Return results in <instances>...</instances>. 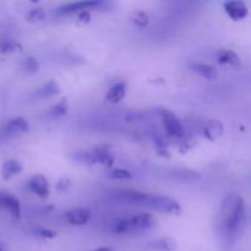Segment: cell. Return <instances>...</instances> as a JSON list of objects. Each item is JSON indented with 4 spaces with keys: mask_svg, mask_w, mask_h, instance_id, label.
<instances>
[{
    "mask_svg": "<svg viewBox=\"0 0 251 251\" xmlns=\"http://www.w3.org/2000/svg\"><path fill=\"white\" fill-rule=\"evenodd\" d=\"M245 202L238 194H228L221 202L218 229L223 244L232 247L242 235L245 226Z\"/></svg>",
    "mask_w": 251,
    "mask_h": 251,
    "instance_id": "6da1fadb",
    "label": "cell"
},
{
    "mask_svg": "<svg viewBox=\"0 0 251 251\" xmlns=\"http://www.w3.org/2000/svg\"><path fill=\"white\" fill-rule=\"evenodd\" d=\"M156 218L147 212L136 213L130 217L122 218L113 226L112 232L118 235L135 234V233H144L152 229L156 226Z\"/></svg>",
    "mask_w": 251,
    "mask_h": 251,
    "instance_id": "7a4b0ae2",
    "label": "cell"
},
{
    "mask_svg": "<svg viewBox=\"0 0 251 251\" xmlns=\"http://www.w3.org/2000/svg\"><path fill=\"white\" fill-rule=\"evenodd\" d=\"M142 207L150 211L158 213H166V215L178 216L183 212L181 205L171 196L159 195V194L147 193L146 200H145Z\"/></svg>",
    "mask_w": 251,
    "mask_h": 251,
    "instance_id": "3957f363",
    "label": "cell"
},
{
    "mask_svg": "<svg viewBox=\"0 0 251 251\" xmlns=\"http://www.w3.org/2000/svg\"><path fill=\"white\" fill-rule=\"evenodd\" d=\"M147 193L137 190H130V189H119V190L110 191L109 198L112 200L117 201L119 203H124V205H132L142 207L145 200H146Z\"/></svg>",
    "mask_w": 251,
    "mask_h": 251,
    "instance_id": "277c9868",
    "label": "cell"
},
{
    "mask_svg": "<svg viewBox=\"0 0 251 251\" xmlns=\"http://www.w3.org/2000/svg\"><path fill=\"white\" fill-rule=\"evenodd\" d=\"M159 115H161L162 122H163L164 129H166L167 134L169 136L180 137V139L184 137L185 129H184L183 124L178 119V117L172 110L167 109V108H162V109H159Z\"/></svg>",
    "mask_w": 251,
    "mask_h": 251,
    "instance_id": "5b68a950",
    "label": "cell"
},
{
    "mask_svg": "<svg viewBox=\"0 0 251 251\" xmlns=\"http://www.w3.org/2000/svg\"><path fill=\"white\" fill-rule=\"evenodd\" d=\"M103 2L98 1V0H88V1H76L70 2V4L61 5L60 7L56 9V14L59 16H69V15L80 14V12L86 11V10H92L96 7L102 6Z\"/></svg>",
    "mask_w": 251,
    "mask_h": 251,
    "instance_id": "8992f818",
    "label": "cell"
},
{
    "mask_svg": "<svg viewBox=\"0 0 251 251\" xmlns=\"http://www.w3.org/2000/svg\"><path fill=\"white\" fill-rule=\"evenodd\" d=\"M29 191L41 199H47L49 196V183L47 178L42 174H36L27 183Z\"/></svg>",
    "mask_w": 251,
    "mask_h": 251,
    "instance_id": "52a82bcc",
    "label": "cell"
},
{
    "mask_svg": "<svg viewBox=\"0 0 251 251\" xmlns=\"http://www.w3.org/2000/svg\"><path fill=\"white\" fill-rule=\"evenodd\" d=\"M223 7L228 16L234 21H242V20L247 19V16L249 15V9L244 1L232 0V1L225 2Z\"/></svg>",
    "mask_w": 251,
    "mask_h": 251,
    "instance_id": "ba28073f",
    "label": "cell"
},
{
    "mask_svg": "<svg viewBox=\"0 0 251 251\" xmlns=\"http://www.w3.org/2000/svg\"><path fill=\"white\" fill-rule=\"evenodd\" d=\"M65 218L71 226H85L90 222L91 211L87 207H75L66 212Z\"/></svg>",
    "mask_w": 251,
    "mask_h": 251,
    "instance_id": "9c48e42d",
    "label": "cell"
},
{
    "mask_svg": "<svg viewBox=\"0 0 251 251\" xmlns=\"http://www.w3.org/2000/svg\"><path fill=\"white\" fill-rule=\"evenodd\" d=\"M93 154H95L96 159H97V163L102 164V166L104 167H108V168H110V167L114 164V154H113L112 150H110L109 145L107 144H100V145H97V146H95V149H93Z\"/></svg>",
    "mask_w": 251,
    "mask_h": 251,
    "instance_id": "30bf717a",
    "label": "cell"
},
{
    "mask_svg": "<svg viewBox=\"0 0 251 251\" xmlns=\"http://www.w3.org/2000/svg\"><path fill=\"white\" fill-rule=\"evenodd\" d=\"M0 206L6 208L10 215L16 218V220L21 217V205H20V201L14 195H10V194L6 193L0 194Z\"/></svg>",
    "mask_w": 251,
    "mask_h": 251,
    "instance_id": "8fae6325",
    "label": "cell"
},
{
    "mask_svg": "<svg viewBox=\"0 0 251 251\" xmlns=\"http://www.w3.org/2000/svg\"><path fill=\"white\" fill-rule=\"evenodd\" d=\"M146 248L154 251H176L178 249V242L172 237H162L147 243Z\"/></svg>",
    "mask_w": 251,
    "mask_h": 251,
    "instance_id": "7c38bea8",
    "label": "cell"
},
{
    "mask_svg": "<svg viewBox=\"0 0 251 251\" xmlns=\"http://www.w3.org/2000/svg\"><path fill=\"white\" fill-rule=\"evenodd\" d=\"M225 131V127L223 124L217 119L208 120L202 127V135L210 141H215L218 137H221Z\"/></svg>",
    "mask_w": 251,
    "mask_h": 251,
    "instance_id": "4fadbf2b",
    "label": "cell"
},
{
    "mask_svg": "<svg viewBox=\"0 0 251 251\" xmlns=\"http://www.w3.org/2000/svg\"><path fill=\"white\" fill-rule=\"evenodd\" d=\"M217 61L221 65H229L234 69L240 68L242 65L239 55L230 49H221L217 53Z\"/></svg>",
    "mask_w": 251,
    "mask_h": 251,
    "instance_id": "5bb4252c",
    "label": "cell"
},
{
    "mask_svg": "<svg viewBox=\"0 0 251 251\" xmlns=\"http://www.w3.org/2000/svg\"><path fill=\"white\" fill-rule=\"evenodd\" d=\"M189 68H190L191 71L198 74L199 76L207 78V80H215L217 77V70H216L215 66L210 65V64L190 63L189 64Z\"/></svg>",
    "mask_w": 251,
    "mask_h": 251,
    "instance_id": "9a60e30c",
    "label": "cell"
},
{
    "mask_svg": "<svg viewBox=\"0 0 251 251\" xmlns=\"http://www.w3.org/2000/svg\"><path fill=\"white\" fill-rule=\"evenodd\" d=\"M27 130H28V123L22 117H17L9 120L4 126V131L9 135L22 134V132H26Z\"/></svg>",
    "mask_w": 251,
    "mask_h": 251,
    "instance_id": "2e32d148",
    "label": "cell"
},
{
    "mask_svg": "<svg viewBox=\"0 0 251 251\" xmlns=\"http://www.w3.org/2000/svg\"><path fill=\"white\" fill-rule=\"evenodd\" d=\"M59 92H60V87H59L58 83L55 81L50 80L44 83L42 87H39L34 95L39 100H47V98L55 97V96L59 95Z\"/></svg>",
    "mask_w": 251,
    "mask_h": 251,
    "instance_id": "e0dca14e",
    "label": "cell"
},
{
    "mask_svg": "<svg viewBox=\"0 0 251 251\" xmlns=\"http://www.w3.org/2000/svg\"><path fill=\"white\" fill-rule=\"evenodd\" d=\"M125 93H126V85L124 82H117L109 88V91L105 95V100L109 103L117 104L120 100H123V98L125 97Z\"/></svg>",
    "mask_w": 251,
    "mask_h": 251,
    "instance_id": "ac0fdd59",
    "label": "cell"
},
{
    "mask_svg": "<svg viewBox=\"0 0 251 251\" xmlns=\"http://www.w3.org/2000/svg\"><path fill=\"white\" fill-rule=\"evenodd\" d=\"M69 110V102L66 98H61L58 103L53 105V107L49 109L48 117L50 119H59V118L64 117V115L68 113Z\"/></svg>",
    "mask_w": 251,
    "mask_h": 251,
    "instance_id": "d6986e66",
    "label": "cell"
},
{
    "mask_svg": "<svg viewBox=\"0 0 251 251\" xmlns=\"http://www.w3.org/2000/svg\"><path fill=\"white\" fill-rule=\"evenodd\" d=\"M22 166L15 159H9L2 164V178L10 179L16 174L21 173Z\"/></svg>",
    "mask_w": 251,
    "mask_h": 251,
    "instance_id": "ffe728a7",
    "label": "cell"
},
{
    "mask_svg": "<svg viewBox=\"0 0 251 251\" xmlns=\"http://www.w3.org/2000/svg\"><path fill=\"white\" fill-rule=\"evenodd\" d=\"M44 17H46V11H44L42 7H36V9L29 10V11L26 14L27 21L33 22V24L43 21Z\"/></svg>",
    "mask_w": 251,
    "mask_h": 251,
    "instance_id": "44dd1931",
    "label": "cell"
},
{
    "mask_svg": "<svg viewBox=\"0 0 251 251\" xmlns=\"http://www.w3.org/2000/svg\"><path fill=\"white\" fill-rule=\"evenodd\" d=\"M109 178L113 180H130V179H132V174L126 169L114 168L110 171Z\"/></svg>",
    "mask_w": 251,
    "mask_h": 251,
    "instance_id": "7402d4cb",
    "label": "cell"
},
{
    "mask_svg": "<svg viewBox=\"0 0 251 251\" xmlns=\"http://www.w3.org/2000/svg\"><path fill=\"white\" fill-rule=\"evenodd\" d=\"M132 22L140 28H145L146 26H149L150 16L145 11H137L132 16Z\"/></svg>",
    "mask_w": 251,
    "mask_h": 251,
    "instance_id": "603a6c76",
    "label": "cell"
},
{
    "mask_svg": "<svg viewBox=\"0 0 251 251\" xmlns=\"http://www.w3.org/2000/svg\"><path fill=\"white\" fill-rule=\"evenodd\" d=\"M22 68L26 73L28 74H34L39 70V63L34 56H27L25 59L24 64H22Z\"/></svg>",
    "mask_w": 251,
    "mask_h": 251,
    "instance_id": "cb8c5ba5",
    "label": "cell"
},
{
    "mask_svg": "<svg viewBox=\"0 0 251 251\" xmlns=\"http://www.w3.org/2000/svg\"><path fill=\"white\" fill-rule=\"evenodd\" d=\"M34 234L39 238H44V239H53L58 235V233L55 230L48 229V228H37L34 230Z\"/></svg>",
    "mask_w": 251,
    "mask_h": 251,
    "instance_id": "d4e9b609",
    "label": "cell"
},
{
    "mask_svg": "<svg viewBox=\"0 0 251 251\" xmlns=\"http://www.w3.org/2000/svg\"><path fill=\"white\" fill-rule=\"evenodd\" d=\"M20 48L19 44L16 43L15 41H5L2 42L1 46H0V49H1V51H4V53H10V51H15L17 50V49Z\"/></svg>",
    "mask_w": 251,
    "mask_h": 251,
    "instance_id": "484cf974",
    "label": "cell"
},
{
    "mask_svg": "<svg viewBox=\"0 0 251 251\" xmlns=\"http://www.w3.org/2000/svg\"><path fill=\"white\" fill-rule=\"evenodd\" d=\"M70 185H71L70 179L61 178L60 180L56 183V189H58V190H60V191H65V190H68L69 188H70Z\"/></svg>",
    "mask_w": 251,
    "mask_h": 251,
    "instance_id": "4316f807",
    "label": "cell"
},
{
    "mask_svg": "<svg viewBox=\"0 0 251 251\" xmlns=\"http://www.w3.org/2000/svg\"><path fill=\"white\" fill-rule=\"evenodd\" d=\"M77 19L80 22H83V24H87V22L91 21V12L90 10H86V11L80 12L77 15Z\"/></svg>",
    "mask_w": 251,
    "mask_h": 251,
    "instance_id": "83f0119b",
    "label": "cell"
},
{
    "mask_svg": "<svg viewBox=\"0 0 251 251\" xmlns=\"http://www.w3.org/2000/svg\"><path fill=\"white\" fill-rule=\"evenodd\" d=\"M91 251H115V250L110 247H103V248H98V249H93Z\"/></svg>",
    "mask_w": 251,
    "mask_h": 251,
    "instance_id": "f1b7e54d",
    "label": "cell"
}]
</instances>
